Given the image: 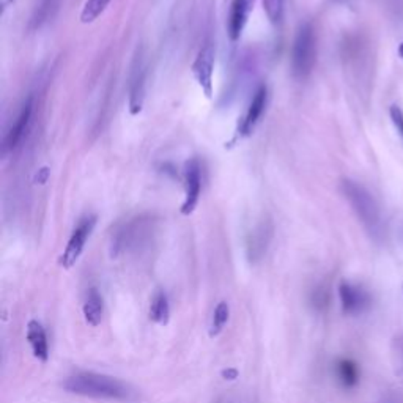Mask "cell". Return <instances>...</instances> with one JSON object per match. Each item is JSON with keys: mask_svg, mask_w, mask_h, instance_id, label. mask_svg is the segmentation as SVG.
<instances>
[{"mask_svg": "<svg viewBox=\"0 0 403 403\" xmlns=\"http://www.w3.org/2000/svg\"><path fill=\"white\" fill-rule=\"evenodd\" d=\"M62 386L67 393L92 397V399L130 400L132 397V389L121 379L95 372L76 373L68 377Z\"/></svg>", "mask_w": 403, "mask_h": 403, "instance_id": "6da1fadb", "label": "cell"}, {"mask_svg": "<svg viewBox=\"0 0 403 403\" xmlns=\"http://www.w3.org/2000/svg\"><path fill=\"white\" fill-rule=\"evenodd\" d=\"M342 194L347 198L350 207L353 208L356 218L361 221L364 229L369 232V235L379 239L383 237V216L379 205L375 200L369 189L364 188L361 183L354 180H343Z\"/></svg>", "mask_w": 403, "mask_h": 403, "instance_id": "7a4b0ae2", "label": "cell"}, {"mask_svg": "<svg viewBox=\"0 0 403 403\" xmlns=\"http://www.w3.org/2000/svg\"><path fill=\"white\" fill-rule=\"evenodd\" d=\"M155 219L150 216H139L131 219L115 232L110 243V252L112 257H119L130 250H136L144 246L153 235Z\"/></svg>", "mask_w": 403, "mask_h": 403, "instance_id": "3957f363", "label": "cell"}, {"mask_svg": "<svg viewBox=\"0 0 403 403\" xmlns=\"http://www.w3.org/2000/svg\"><path fill=\"white\" fill-rule=\"evenodd\" d=\"M317 60V35L312 24L300 26L291 48V69L296 78H306L311 74Z\"/></svg>", "mask_w": 403, "mask_h": 403, "instance_id": "277c9868", "label": "cell"}, {"mask_svg": "<svg viewBox=\"0 0 403 403\" xmlns=\"http://www.w3.org/2000/svg\"><path fill=\"white\" fill-rule=\"evenodd\" d=\"M96 225V216H85L79 221V224L76 225V229L73 230L71 237H69L67 248L63 250V254L60 257V266L69 270L76 265V261L79 260V257L83 255L85 244L89 241V238L92 235V232L95 230Z\"/></svg>", "mask_w": 403, "mask_h": 403, "instance_id": "5b68a950", "label": "cell"}, {"mask_svg": "<svg viewBox=\"0 0 403 403\" xmlns=\"http://www.w3.org/2000/svg\"><path fill=\"white\" fill-rule=\"evenodd\" d=\"M145 85H147V63H145L142 49H137V54L134 55L130 74V110L132 115H136L142 110L145 99Z\"/></svg>", "mask_w": 403, "mask_h": 403, "instance_id": "8992f818", "label": "cell"}, {"mask_svg": "<svg viewBox=\"0 0 403 403\" xmlns=\"http://www.w3.org/2000/svg\"><path fill=\"white\" fill-rule=\"evenodd\" d=\"M202 192V164L197 157H192L185 166V200L181 213L189 216L194 213Z\"/></svg>", "mask_w": 403, "mask_h": 403, "instance_id": "52a82bcc", "label": "cell"}, {"mask_svg": "<svg viewBox=\"0 0 403 403\" xmlns=\"http://www.w3.org/2000/svg\"><path fill=\"white\" fill-rule=\"evenodd\" d=\"M213 73H214V46L207 42L198 51L194 63H192V74L200 85V89L208 98L213 95Z\"/></svg>", "mask_w": 403, "mask_h": 403, "instance_id": "ba28073f", "label": "cell"}, {"mask_svg": "<svg viewBox=\"0 0 403 403\" xmlns=\"http://www.w3.org/2000/svg\"><path fill=\"white\" fill-rule=\"evenodd\" d=\"M338 296H341L342 311L347 315H359L367 311L372 302L369 291L348 280H342L338 285Z\"/></svg>", "mask_w": 403, "mask_h": 403, "instance_id": "9c48e42d", "label": "cell"}, {"mask_svg": "<svg viewBox=\"0 0 403 403\" xmlns=\"http://www.w3.org/2000/svg\"><path fill=\"white\" fill-rule=\"evenodd\" d=\"M266 104H268V89H266V85H260L259 89L255 90L254 96L252 99H250L249 106L246 109V112H244L243 115L241 123H239V128H238L239 136L241 137L249 136V134L255 130V126L260 121L261 115L265 114Z\"/></svg>", "mask_w": 403, "mask_h": 403, "instance_id": "30bf717a", "label": "cell"}, {"mask_svg": "<svg viewBox=\"0 0 403 403\" xmlns=\"http://www.w3.org/2000/svg\"><path fill=\"white\" fill-rule=\"evenodd\" d=\"M32 112H33V104H32V98H28L27 101L22 104V108L17 114L15 123L10 126V130L5 134L3 139V153H8V151H13L17 145L21 144L22 137L27 131L28 125H31V119H32Z\"/></svg>", "mask_w": 403, "mask_h": 403, "instance_id": "8fae6325", "label": "cell"}, {"mask_svg": "<svg viewBox=\"0 0 403 403\" xmlns=\"http://www.w3.org/2000/svg\"><path fill=\"white\" fill-rule=\"evenodd\" d=\"M255 0H232L230 13H229V37L232 42H237L243 35L244 27H246L249 16L254 10Z\"/></svg>", "mask_w": 403, "mask_h": 403, "instance_id": "7c38bea8", "label": "cell"}, {"mask_svg": "<svg viewBox=\"0 0 403 403\" xmlns=\"http://www.w3.org/2000/svg\"><path fill=\"white\" fill-rule=\"evenodd\" d=\"M27 341L31 343L33 356L38 361L46 362L49 358V345L48 337H46V331L42 323L37 320H31L27 325Z\"/></svg>", "mask_w": 403, "mask_h": 403, "instance_id": "4fadbf2b", "label": "cell"}, {"mask_svg": "<svg viewBox=\"0 0 403 403\" xmlns=\"http://www.w3.org/2000/svg\"><path fill=\"white\" fill-rule=\"evenodd\" d=\"M83 311L85 321L92 326V328H96V326L101 325L104 315V301L101 293H99L96 289H90L87 291Z\"/></svg>", "mask_w": 403, "mask_h": 403, "instance_id": "5bb4252c", "label": "cell"}, {"mask_svg": "<svg viewBox=\"0 0 403 403\" xmlns=\"http://www.w3.org/2000/svg\"><path fill=\"white\" fill-rule=\"evenodd\" d=\"M271 238V227L268 224H260L252 232V235L249 238L248 243V255L250 261L260 260L264 254L266 252L268 244H270Z\"/></svg>", "mask_w": 403, "mask_h": 403, "instance_id": "9a60e30c", "label": "cell"}, {"mask_svg": "<svg viewBox=\"0 0 403 403\" xmlns=\"http://www.w3.org/2000/svg\"><path fill=\"white\" fill-rule=\"evenodd\" d=\"M336 373L341 384L345 389H353L359 383L358 364L352 359H341L336 364Z\"/></svg>", "mask_w": 403, "mask_h": 403, "instance_id": "2e32d148", "label": "cell"}, {"mask_svg": "<svg viewBox=\"0 0 403 403\" xmlns=\"http://www.w3.org/2000/svg\"><path fill=\"white\" fill-rule=\"evenodd\" d=\"M150 318L161 326H166L171 320V306H169L167 295L162 290L156 291L153 300H151Z\"/></svg>", "mask_w": 403, "mask_h": 403, "instance_id": "e0dca14e", "label": "cell"}, {"mask_svg": "<svg viewBox=\"0 0 403 403\" xmlns=\"http://www.w3.org/2000/svg\"><path fill=\"white\" fill-rule=\"evenodd\" d=\"M229 318H230V307L229 305H227V301H221L219 305L216 306L213 317H212V323H209V337L219 336L225 328V325L229 323Z\"/></svg>", "mask_w": 403, "mask_h": 403, "instance_id": "ac0fdd59", "label": "cell"}, {"mask_svg": "<svg viewBox=\"0 0 403 403\" xmlns=\"http://www.w3.org/2000/svg\"><path fill=\"white\" fill-rule=\"evenodd\" d=\"M109 3L110 0H87L83 13H80V21L84 24H92L93 21H96L104 13V10L108 8Z\"/></svg>", "mask_w": 403, "mask_h": 403, "instance_id": "d6986e66", "label": "cell"}, {"mask_svg": "<svg viewBox=\"0 0 403 403\" xmlns=\"http://www.w3.org/2000/svg\"><path fill=\"white\" fill-rule=\"evenodd\" d=\"M284 2L285 0H264V10L273 24H279L282 21Z\"/></svg>", "mask_w": 403, "mask_h": 403, "instance_id": "ffe728a7", "label": "cell"}, {"mask_svg": "<svg viewBox=\"0 0 403 403\" xmlns=\"http://www.w3.org/2000/svg\"><path fill=\"white\" fill-rule=\"evenodd\" d=\"M58 2L60 0H42V5L37 8V15L33 17L35 26L40 27L44 21H48L49 16H52V11L58 7Z\"/></svg>", "mask_w": 403, "mask_h": 403, "instance_id": "44dd1931", "label": "cell"}, {"mask_svg": "<svg viewBox=\"0 0 403 403\" xmlns=\"http://www.w3.org/2000/svg\"><path fill=\"white\" fill-rule=\"evenodd\" d=\"M312 302L314 306L317 309H325L326 306L329 305V293L328 290L325 289H318L314 291V296H312Z\"/></svg>", "mask_w": 403, "mask_h": 403, "instance_id": "7402d4cb", "label": "cell"}, {"mask_svg": "<svg viewBox=\"0 0 403 403\" xmlns=\"http://www.w3.org/2000/svg\"><path fill=\"white\" fill-rule=\"evenodd\" d=\"M391 120L395 126V130L399 131L400 136L403 137V110L399 106H393L391 108Z\"/></svg>", "mask_w": 403, "mask_h": 403, "instance_id": "603a6c76", "label": "cell"}, {"mask_svg": "<svg viewBox=\"0 0 403 403\" xmlns=\"http://www.w3.org/2000/svg\"><path fill=\"white\" fill-rule=\"evenodd\" d=\"M223 377L229 381H233V379L238 378V370L237 369H227L223 372Z\"/></svg>", "mask_w": 403, "mask_h": 403, "instance_id": "cb8c5ba5", "label": "cell"}, {"mask_svg": "<svg viewBox=\"0 0 403 403\" xmlns=\"http://www.w3.org/2000/svg\"><path fill=\"white\" fill-rule=\"evenodd\" d=\"M379 403H399V399L395 395H386Z\"/></svg>", "mask_w": 403, "mask_h": 403, "instance_id": "d4e9b609", "label": "cell"}, {"mask_svg": "<svg viewBox=\"0 0 403 403\" xmlns=\"http://www.w3.org/2000/svg\"><path fill=\"white\" fill-rule=\"evenodd\" d=\"M399 55L403 58V43L399 46Z\"/></svg>", "mask_w": 403, "mask_h": 403, "instance_id": "484cf974", "label": "cell"}]
</instances>
